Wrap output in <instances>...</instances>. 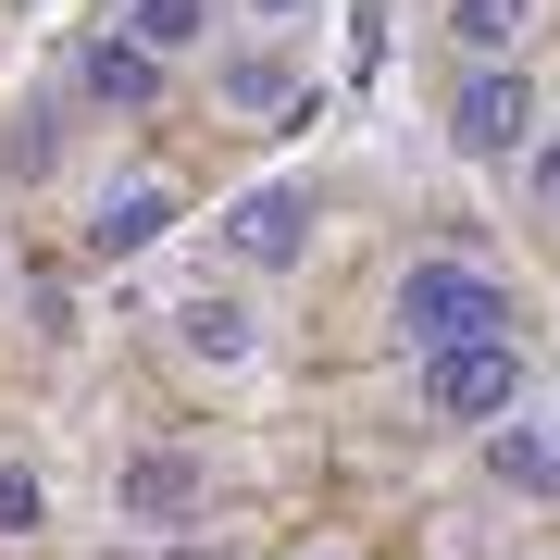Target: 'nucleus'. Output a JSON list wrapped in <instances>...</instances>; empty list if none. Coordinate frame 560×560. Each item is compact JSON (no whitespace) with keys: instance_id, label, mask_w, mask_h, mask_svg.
<instances>
[{"instance_id":"13","label":"nucleus","mask_w":560,"mask_h":560,"mask_svg":"<svg viewBox=\"0 0 560 560\" xmlns=\"http://www.w3.org/2000/svg\"><path fill=\"white\" fill-rule=\"evenodd\" d=\"M50 523V474L38 460H0V536H38Z\"/></svg>"},{"instance_id":"18","label":"nucleus","mask_w":560,"mask_h":560,"mask_svg":"<svg viewBox=\"0 0 560 560\" xmlns=\"http://www.w3.org/2000/svg\"><path fill=\"white\" fill-rule=\"evenodd\" d=\"M536 560H560V548H536Z\"/></svg>"},{"instance_id":"17","label":"nucleus","mask_w":560,"mask_h":560,"mask_svg":"<svg viewBox=\"0 0 560 560\" xmlns=\"http://www.w3.org/2000/svg\"><path fill=\"white\" fill-rule=\"evenodd\" d=\"M536 436H548V448H560V399H548V423H536Z\"/></svg>"},{"instance_id":"7","label":"nucleus","mask_w":560,"mask_h":560,"mask_svg":"<svg viewBox=\"0 0 560 560\" xmlns=\"http://www.w3.org/2000/svg\"><path fill=\"white\" fill-rule=\"evenodd\" d=\"M200 499H212V460L200 448H138L113 474V511L138 523V536H175V523H200Z\"/></svg>"},{"instance_id":"11","label":"nucleus","mask_w":560,"mask_h":560,"mask_svg":"<svg viewBox=\"0 0 560 560\" xmlns=\"http://www.w3.org/2000/svg\"><path fill=\"white\" fill-rule=\"evenodd\" d=\"M448 38H460V62H523L548 38V0H448Z\"/></svg>"},{"instance_id":"2","label":"nucleus","mask_w":560,"mask_h":560,"mask_svg":"<svg viewBox=\"0 0 560 560\" xmlns=\"http://www.w3.org/2000/svg\"><path fill=\"white\" fill-rule=\"evenodd\" d=\"M411 399H423V423H448V436H499V423L536 399V361H523V337H460V349L411 361Z\"/></svg>"},{"instance_id":"15","label":"nucleus","mask_w":560,"mask_h":560,"mask_svg":"<svg viewBox=\"0 0 560 560\" xmlns=\"http://www.w3.org/2000/svg\"><path fill=\"white\" fill-rule=\"evenodd\" d=\"M237 25H261V38H287V50H300L312 25H324V0H237Z\"/></svg>"},{"instance_id":"19","label":"nucleus","mask_w":560,"mask_h":560,"mask_svg":"<svg viewBox=\"0 0 560 560\" xmlns=\"http://www.w3.org/2000/svg\"><path fill=\"white\" fill-rule=\"evenodd\" d=\"M324 560H337V548H324Z\"/></svg>"},{"instance_id":"1","label":"nucleus","mask_w":560,"mask_h":560,"mask_svg":"<svg viewBox=\"0 0 560 560\" xmlns=\"http://www.w3.org/2000/svg\"><path fill=\"white\" fill-rule=\"evenodd\" d=\"M386 337H399L411 361L423 349H460V337H523V300L486 275L474 249H423V261L386 275Z\"/></svg>"},{"instance_id":"9","label":"nucleus","mask_w":560,"mask_h":560,"mask_svg":"<svg viewBox=\"0 0 560 560\" xmlns=\"http://www.w3.org/2000/svg\"><path fill=\"white\" fill-rule=\"evenodd\" d=\"M62 88H75L88 113H150V101H162L175 75H162L150 50H125L113 25H88V38H75V62H62Z\"/></svg>"},{"instance_id":"4","label":"nucleus","mask_w":560,"mask_h":560,"mask_svg":"<svg viewBox=\"0 0 560 560\" xmlns=\"http://www.w3.org/2000/svg\"><path fill=\"white\" fill-rule=\"evenodd\" d=\"M162 337H175V361H187V374H212V386L275 374V312H261L249 287H200V300H175V312H162Z\"/></svg>"},{"instance_id":"10","label":"nucleus","mask_w":560,"mask_h":560,"mask_svg":"<svg viewBox=\"0 0 560 560\" xmlns=\"http://www.w3.org/2000/svg\"><path fill=\"white\" fill-rule=\"evenodd\" d=\"M162 224H175V175H113L88 200V261H138L162 249Z\"/></svg>"},{"instance_id":"8","label":"nucleus","mask_w":560,"mask_h":560,"mask_svg":"<svg viewBox=\"0 0 560 560\" xmlns=\"http://www.w3.org/2000/svg\"><path fill=\"white\" fill-rule=\"evenodd\" d=\"M113 38L175 75V62H212L224 50V0H113Z\"/></svg>"},{"instance_id":"14","label":"nucleus","mask_w":560,"mask_h":560,"mask_svg":"<svg viewBox=\"0 0 560 560\" xmlns=\"http://www.w3.org/2000/svg\"><path fill=\"white\" fill-rule=\"evenodd\" d=\"M511 187L536 200V224H560V125H536V150L511 162Z\"/></svg>"},{"instance_id":"5","label":"nucleus","mask_w":560,"mask_h":560,"mask_svg":"<svg viewBox=\"0 0 560 560\" xmlns=\"http://www.w3.org/2000/svg\"><path fill=\"white\" fill-rule=\"evenodd\" d=\"M536 75L523 62H460V101H448V150L460 162H486V175H511L523 150H536Z\"/></svg>"},{"instance_id":"12","label":"nucleus","mask_w":560,"mask_h":560,"mask_svg":"<svg viewBox=\"0 0 560 560\" xmlns=\"http://www.w3.org/2000/svg\"><path fill=\"white\" fill-rule=\"evenodd\" d=\"M486 474H499L511 499H548V486H560V448L536 436V423H499V436H486Z\"/></svg>"},{"instance_id":"16","label":"nucleus","mask_w":560,"mask_h":560,"mask_svg":"<svg viewBox=\"0 0 560 560\" xmlns=\"http://www.w3.org/2000/svg\"><path fill=\"white\" fill-rule=\"evenodd\" d=\"M0 162H13V175H50V113H13V138H0Z\"/></svg>"},{"instance_id":"6","label":"nucleus","mask_w":560,"mask_h":560,"mask_svg":"<svg viewBox=\"0 0 560 560\" xmlns=\"http://www.w3.org/2000/svg\"><path fill=\"white\" fill-rule=\"evenodd\" d=\"M212 101L224 125H287V113H312V75L287 38H249V50H212Z\"/></svg>"},{"instance_id":"3","label":"nucleus","mask_w":560,"mask_h":560,"mask_svg":"<svg viewBox=\"0 0 560 560\" xmlns=\"http://www.w3.org/2000/svg\"><path fill=\"white\" fill-rule=\"evenodd\" d=\"M312 249H324V200H312L300 175H249L237 200L212 212V261H224L237 287H261V275H300Z\"/></svg>"}]
</instances>
